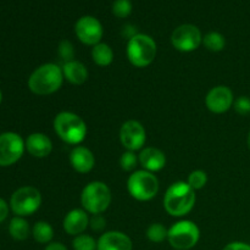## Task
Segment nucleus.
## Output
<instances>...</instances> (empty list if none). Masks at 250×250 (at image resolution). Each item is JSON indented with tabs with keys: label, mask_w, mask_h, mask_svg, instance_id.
I'll return each instance as SVG.
<instances>
[{
	"label": "nucleus",
	"mask_w": 250,
	"mask_h": 250,
	"mask_svg": "<svg viewBox=\"0 0 250 250\" xmlns=\"http://www.w3.org/2000/svg\"><path fill=\"white\" fill-rule=\"evenodd\" d=\"M203 44L209 51L217 53V51L224 50L225 45H226V39L219 32H209L203 38Z\"/></svg>",
	"instance_id": "obj_23"
},
{
	"label": "nucleus",
	"mask_w": 250,
	"mask_h": 250,
	"mask_svg": "<svg viewBox=\"0 0 250 250\" xmlns=\"http://www.w3.org/2000/svg\"><path fill=\"white\" fill-rule=\"evenodd\" d=\"M146 139V129L143 125L136 120L126 121L120 129V141L122 146L129 151H137L143 148Z\"/></svg>",
	"instance_id": "obj_12"
},
{
	"label": "nucleus",
	"mask_w": 250,
	"mask_h": 250,
	"mask_svg": "<svg viewBox=\"0 0 250 250\" xmlns=\"http://www.w3.org/2000/svg\"><path fill=\"white\" fill-rule=\"evenodd\" d=\"M63 82L62 68L55 63H44L33 71L28 78V88L37 95H49L58 92Z\"/></svg>",
	"instance_id": "obj_2"
},
{
	"label": "nucleus",
	"mask_w": 250,
	"mask_h": 250,
	"mask_svg": "<svg viewBox=\"0 0 250 250\" xmlns=\"http://www.w3.org/2000/svg\"><path fill=\"white\" fill-rule=\"evenodd\" d=\"M92 58L93 61L98 66L106 67L114 60V51L110 48V45L105 43H99L93 46L92 49Z\"/></svg>",
	"instance_id": "obj_20"
},
{
	"label": "nucleus",
	"mask_w": 250,
	"mask_h": 250,
	"mask_svg": "<svg viewBox=\"0 0 250 250\" xmlns=\"http://www.w3.org/2000/svg\"><path fill=\"white\" fill-rule=\"evenodd\" d=\"M44 250H67V248H66L62 243L54 242V243H49Z\"/></svg>",
	"instance_id": "obj_35"
},
{
	"label": "nucleus",
	"mask_w": 250,
	"mask_h": 250,
	"mask_svg": "<svg viewBox=\"0 0 250 250\" xmlns=\"http://www.w3.org/2000/svg\"><path fill=\"white\" fill-rule=\"evenodd\" d=\"M73 250H97L98 242L88 234H80L76 236L72 242Z\"/></svg>",
	"instance_id": "obj_25"
},
{
	"label": "nucleus",
	"mask_w": 250,
	"mask_h": 250,
	"mask_svg": "<svg viewBox=\"0 0 250 250\" xmlns=\"http://www.w3.org/2000/svg\"><path fill=\"white\" fill-rule=\"evenodd\" d=\"M208 182V175L203 170H195L189 173L188 176L187 183L193 188L194 190L202 189L205 187Z\"/></svg>",
	"instance_id": "obj_26"
},
{
	"label": "nucleus",
	"mask_w": 250,
	"mask_h": 250,
	"mask_svg": "<svg viewBox=\"0 0 250 250\" xmlns=\"http://www.w3.org/2000/svg\"><path fill=\"white\" fill-rule=\"evenodd\" d=\"M222 250H250V246L243 242H232L229 243Z\"/></svg>",
	"instance_id": "obj_32"
},
{
	"label": "nucleus",
	"mask_w": 250,
	"mask_h": 250,
	"mask_svg": "<svg viewBox=\"0 0 250 250\" xmlns=\"http://www.w3.org/2000/svg\"><path fill=\"white\" fill-rule=\"evenodd\" d=\"M63 78L70 83L76 85H81L88 80V70L81 61L72 60L65 62L62 66Z\"/></svg>",
	"instance_id": "obj_19"
},
{
	"label": "nucleus",
	"mask_w": 250,
	"mask_h": 250,
	"mask_svg": "<svg viewBox=\"0 0 250 250\" xmlns=\"http://www.w3.org/2000/svg\"><path fill=\"white\" fill-rule=\"evenodd\" d=\"M127 189L134 199L148 202L158 194L159 181L153 172L146 170L134 171L127 181Z\"/></svg>",
	"instance_id": "obj_6"
},
{
	"label": "nucleus",
	"mask_w": 250,
	"mask_h": 250,
	"mask_svg": "<svg viewBox=\"0 0 250 250\" xmlns=\"http://www.w3.org/2000/svg\"><path fill=\"white\" fill-rule=\"evenodd\" d=\"M233 107L237 114L242 116L250 115V98L248 97H239L238 99L234 100Z\"/></svg>",
	"instance_id": "obj_30"
},
{
	"label": "nucleus",
	"mask_w": 250,
	"mask_h": 250,
	"mask_svg": "<svg viewBox=\"0 0 250 250\" xmlns=\"http://www.w3.org/2000/svg\"><path fill=\"white\" fill-rule=\"evenodd\" d=\"M248 146H249V149H250V133H249V136H248Z\"/></svg>",
	"instance_id": "obj_36"
},
{
	"label": "nucleus",
	"mask_w": 250,
	"mask_h": 250,
	"mask_svg": "<svg viewBox=\"0 0 250 250\" xmlns=\"http://www.w3.org/2000/svg\"><path fill=\"white\" fill-rule=\"evenodd\" d=\"M9 233L15 241H24L29 236V225L23 217L16 216L10 221Z\"/></svg>",
	"instance_id": "obj_21"
},
{
	"label": "nucleus",
	"mask_w": 250,
	"mask_h": 250,
	"mask_svg": "<svg viewBox=\"0 0 250 250\" xmlns=\"http://www.w3.org/2000/svg\"><path fill=\"white\" fill-rule=\"evenodd\" d=\"M89 225L90 227H92L93 231L102 232L104 231L105 226H106V220L102 216V214L93 215L92 219L89 220Z\"/></svg>",
	"instance_id": "obj_31"
},
{
	"label": "nucleus",
	"mask_w": 250,
	"mask_h": 250,
	"mask_svg": "<svg viewBox=\"0 0 250 250\" xmlns=\"http://www.w3.org/2000/svg\"><path fill=\"white\" fill-rule=\"evenodd\" d=\"M26 144L21 136L15 132H5L0 134V166L14 165L23 155Z\"/></svg>",
	"instance_id": "obj_9"
},
{
	"label": "nucleus",
	"mask_w": 250,
	"mask_h": 250,
	"mask_svg": "<svg viewBox=\"0 0 250 250\" xmlns=\"http://www.w3.org/2000/svg\"><path fill=\"white\" fill-rule=\"evenodd\" d=\"M233 93L226 85H217L210 89L205 98L208 109L214 114H224L233 106Z\"/></svg>",
	"instance_id": "obj_13"
},
{
	"label": "nucleus",
	"mask_w": 250,
	"mask_h": 250,
	"mask_svg": "<svg viewBox=\"0 0 250 250\" xmlns=\"http://www.w3.org/2000/svg\"><path fill=\"white\" fill-rule=\"evenodd\" d=\"M54 129L56 134L68 144L82 143L87 136V125L81 116L70 111H62L54 119Z\"/></svg>",
	"instance_id": "obj_3"
},
{
	"label": "nucleus",
	"mask_w": 250,
	"mask_h": 250,
	"mask_svg": "<svg viewBox=\"0 0 250 250\" xmlns=\"http://www.w3.org/2000/svg\"><path fill=\"white\" fill-rule=\"evenodd\" d=\"M75 33L83 44L94 46L100 43L104 31L99 20L93 16H83L76 22Z\"/></svg>",
	"instance_id": "obj_11"
},
{
	"label": "nucleus",
	"mask_w": 250,
	"mask_h": 250,
	"mask_svg": "<svg viewBox=\"0 0 250 250\" xmlns=\"http://www.w3.org/2000/svg\"><path fill=\"white\" fill-rule=\"evenodd\" d=\"M171 43L178 51L190 53L197 50L203 43L202 32L194 24H181L171 34Z\"/></svg>",
	"instance_id": "obj_10"
},
{
	"label": "nucleus",
	"mask_w": 250,
	"mask_h": 250,
	"mask_svg": "<svg viewBox=\"0 0 250 250\" xmlns=\"http://www.w3.org/2000/svg\"><path fill=\"white\" fill-rule=\"evenodd\" d=\"M81 203L83 209L89 214H102L111 203V190L104 182L100 181L90 182L83 188Z\"/></svg>",
	"instance_id": "obj_5"
},
{
	"label": "nucleus",
	"mask_w": 250,
	"mask_h": 250,
	"mask_svg": "<svg viewBox=\"0 0 250 250\" xmlns=\"http://www.w3.org/2000/svg\"><path fill=\"white\" fill-rule=\"evenodd\" d=\"M168 229L161 224H153L146 229V237L153 243H161L167 239Z\"/></svg>",
	"instance_id": "obj_24"
},
{
	"label": "nucleus",
	"mask_w": 250,
	"mask_h": 250,
	"mask_svg": "<svg viewBox=\"0 0 250 250\" xmlns=\"http://www.w3.org/2000/svg\"><path fill=\"white\" fill-rule=\"evenodd\" d=\"M156 43L151 37L138 33L127 43V56L129 62L136 67H146L155 60Z\"/></svg>",
	"instance_id": "obj_4"
},
{
	"label": "nucleus",
	"mask_w": 250,
	"mask_h": 250,
	"mask_svg": "<svg viewBox=\"0 0 250 250\" xmlns=\"http://www.w3.org/2000/svg\"><path fill=\"white\" fill-rule=\"evenodd\" d=\"M138 159L144 170L149 171V172H156V171L163 170L166 165V156L164 151L158 148H154V146L143 149L139 154Z\"/></svg>",
	"instance_id": "obj_18"
},
{
	"label": "nucleus",
	"mask_w": 250,
	"mask_h": 250,
	"mask_svg": "<svg viewBox=\"0 0 250 250\" xmlns=\"http://www.w3.org/2000/svg\"><path fill=\"white\" fill-rule=\"evenodd\" d=\"M139 161L138 156L136 155L134 151H125L120 159V165H121L122 170L125 171H133L136 168L137 163Z\"/></svg>",
	"instance_id": "obj_28"
},
{
	"label": "nucleus",
	"mask_w": 250,
	"mask_h": 250,
	"mask_svg": "<svg viewBox=\"0 0 250 250\" xmlns=\"http://www.w3.org/2000/svg\"><path fill=\"white\" fill-rule=\"evenodd\" d=\"M200 238L199 227L189 220L176 222L170 227L167 241L175 250H189L197 246Z\"/></svg>",
	"instance_id": "obj_7"
},
{
	"label": "nucleus",
	"mask_w": 250,
	"mask_h": 250,
	"mask_svg": "<svg viewBox=\"0 0 250 250\" xmlns=\"http://www.w3.org/2000/svg\"><path fill=\"white\" fill-rule=\"evenodd\" d=\"M42 204V195L37 188L27 186L19 188L10 199V209L17 216H29L39 209Z\"/></svg>",
	"instance_id": "obj_8"
},
{
	"label": "nucleus",
	"mask_w": 250,
	"mask_h": 250,
	"mask_svg": "<svg viewBox=\"0 0 250 250\" xmlns=\"http://www.w3.org/2000/svg\"><path fill=\"white\" fill-rule=\"evenodd\" d=\"M195 200V190L187 182L178 181L172 183L166 190L164 208L171 216L181 217L192 211Z\"/></svg>",
	"instance_id": "obj_1"
},
{
	"label": "nucleus",
	"mask_w": 250,
	"mask_h": 250,
	"mask_svg": "<svg viewBox=\"0 0 250 250\" xmlns=\"http://www.w3.org/2000/svg\"><path fill=\"white\" fill-rule=\"evenodd\" d=\"M137 28L134 26H132V24H126V26H124V28H122V36L126 37V38H128V41L131 38H133L134 36H137Z\"/></svg>",
	"instance_id": "obj_33"
},
{
	"label": "nucleus",
	"mask_w": 250,
	"mask_h": 250,
	"mask_svg": "<svg viewBox=\"0 0 250 250\" xmlns=\"http://www.w3.org/2000/svg\"><path fill=\"white\" fill-rule=\"evenodd\" d=\"M32 234H33V238L36 239V242L41 244H48L53 239L54 229L51 225L48 224V222L38 221L34 224Z\"/></svg>",
	"instance_id": "obj_22"
},
{
	"label": "nucleus",
	"mask_w": 250,
	"mask_h": 250,
	"mask_svg": "<svg viewBox=\"0 0 250 250\" xmlns=\"http://www.w3.org/2000/svg\"><path fill=\"white\" fill-rule=\"evenodd\" d=\"M1 100H2V94H1V90H0V104H1Z\"/></svg>",
	"instance_id": "obj_37"
},
{
	"label": "nucleus",
	"mask_w": 250,
	"mask_h": 250,
	"mask_svg": "<svg viewBox=\"0 0 250 250\" xmlns=\"http://www.w3.org/2000/svg\"><path fill=\"white\" fill-rule=\"evenodd\" d=\"M131 238L120 231H109L98 239L97 250H132Z\"/></svg>",
	"instance_id": "obj_14"
},
{
	"label": "nucleus",
	"mask_w": 250,
	"mask_h": 250,
	"mask_svg": "<svg viewBox=\"0 0 250 250\" xmlns=\"http://www.w3.org/2000/svg\"><path fill=\"white\" fill-rule=\"evenodd\" d=\"M70 163L73 170L80 173H87L93 170L95 165V158L92 151L85 146H76L70 154Z\"/></svg>",
	"instance_id": "obj_17"
},
{
	"label": "nucleus",
	"mask_w": 250,
	"mask_h": 250,
	"mask_svg": "<svg viewBox=\"0 0 250 250\" xmlns=\"http://www.w3.org/2000/svg\"><path fill=\"white\" fill-rule=\"evenodd\" d=\"M59 55L66 62L73 60V58H75V48H73L72 43L70 41L60 42V44H59Z\"/></svg>",
	"instance_id": "obj_29"
},
{
	"label": "nucleus",
	"mask_w": 250,
	"mask_h": 250,
	"mask_svg": "<svg viewBox=\"0 0 250 250\" xmlns=\"http://www.w3.org/2000/svg\"><path fill=\"white\" fill-rule=\"evenodd\" d=\"M132 4L129 0H115L112 4V14L119 19H126L131 15Z\"/></svg>",
	"instance_id": "obj_27"
},
{
	"label": "nucleus",
	"mask_w": 250,
	"mask_h": 250,
	"mask_svg": "<svg viewBox=\"0 0 250 250\" xmlns=\"http://www.w3.org/2000/svg\"><path fill=\"white\" fill-rule=\"evenodd\" d=\"M7 215H9V205L4 199L0 198V224L6 219Z\"/></svg>",
	"instance_id": "obj_34"
},
{
	"label": "nucleus",
	"mask_w": 250,
	"mask_h": 250,
	"mask_svg": "<svg viewBox=\"0 0 250 250\" xmlns=\"http://www.w3.org/2000/svg\"><path fill=\"white\" fill-rule=\"evenodd\" d=\"M26 149L34 158H46L53 150L51 139L44 133H32L26 139Z\"/></svg>",
	"instance_id": "obj_16"
},
{
	"label": "nucleus",
	"mask_w": 250,
	"mask_h": 250,
	"mask_svg": "<svg viewBox=\"0 0 250 250\" xmlns=\"http://www.w3.org/2000/svg\"><path fill=\"white\" fill-rule=\"evenodd\" d=\"M63 229L71 236H80L89 226V217L85 210L73 209L65 216L62 222Z\"/></svg>",
	"instance_id": "obj_15"
}]
</instances>
